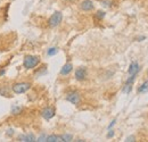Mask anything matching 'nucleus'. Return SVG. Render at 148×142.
<instances>
[{"label": "nucleus", "instance_id": "obj_21", "mask_svg": "<svg viewBox=\"0 0 148 142\" xmlns=\"http://www.w3.org/2000/svg\"><path fill=\"white\" fill-rule=\"evenodd\" d=\"M127 142H131V141H136V138L134 137H129V138H127Z\"/></svg>", "mask_w": 148, "mask_h": 142}, {"label": "nucleus", "instance_id": "obj_13", "mask_svg": "<svg viewBox=\"0 0 148 142\" xmlns=\"http://www.w3.org/2000/svg\"><path fill=\"white\" fill-rule=\"evenodd\" d=\"M60 139H62V141H72V135L71 134H64V135H62L60 137Z\"/></svg>", "mask_w": 148, "mask_h": 142}, {"label": "nucleus", "instance_id": "obj_8", "mask_svg": "<svg viewBox=\"0 0 148 142\" xmlns=\"http://www.w3.org/2000/svg\"><path fill=\"white\" fill-rule=\"evenodd\" d=\"M139 70H140V67H139L138 63L133 61V63H131V65H130L129 70H128V73H129L130 75H137Z\"/></svg>", "mask_w": 148, "mask_h": 142}, {"label": "nucleus", "instance_id": "obj_1", "mask_svg": "<svg viewBox=\"0 0 148 142\" xmlns=\"http://www.w3.org/2000/svg\"><path fill=\"white\" fill-rule=\"evenodd\" d=\"M39 63H40V59L38 56H26L24 58V67L27 70L34 68L39 65Z\"/></svg>", "mask_w": 148, "mask_h": 142}, {"label": "nucleus", "instance_id": "obj_4", "mask_svg": "<svg viewBox=\"0 0 148 142\" xmlns=\"http://www.w3.org/2000/svg\"><path fill=\"white\" fill-rule=\"evenodd\" d=\"M66 100L70 101L73 105H79L80 101H81V96H80V93L77 91H72V92H69L67 93Z\"/></svg>", "mask_w": 148, "mask_h": 142}, {"label": "nucleus", "instance_id": "obj_7", "mask_svg": "<svg viewBox=\"0 0 148 142\" xmlns=\"http://www.w3.org/2000/svg\"><path fill=\"white\" fill-rule=\"evenodd\" d=\"M93 7H95V6H93L92 1H90V0H84V1L81 2V9L84 10V12H90V10H92Z\"/></svg>", "mask_w": 148, "mask_h": 142}, {"label": "nucleus", "instance_id": "obj_19", "mask_svg": "<svg viewBox=\"0 0 148 142\" xmlns=\"http://www.w3.org/2000/svg\"><path fill=\"white\" fill-rule=\"evenodd\" d=\"M103 5L110 7V6H111V1H108V0H103Z\"/></svg>", "mask_w": 148, "mask_h": 142}, {"label": "nucleus", "instance_id": "obj_15", "mask_svg": "<svg viewBox=\"0 0 148 142\" xmlns=\"http://www.w3.org/2000/svg\"><path fill=\"white\" fill-rule=\"evenodd\" d=\"M21 111H22V108L18 107V106H15V107H13V108H12V113H13V114H15V115L19 114Z\"/></svg>", "mask_w": 148, "mask_h": 142}, {"label": "nucleus", "instance_id": "obj_18", "mask_svg": "<svg viewBox=\"0 0 148 142\" xmlns=\"http://www.w3.org/2000/svg\"><path fill=\"white\" fill-rule=\"evenodd\" d=\"M113 137H114V131L110 128V132L107 133V138H113Z\"/></svg>", "mask_w": 148, "mask_h": 142}, {"label": "nucleus", "instance_id": "obj_10", "mask_svg": "<svg viewBox=\"0 0 148 142\" xmlns=\"http://www.w3.org/2000/svg\"><path fill=\"white\" fill-rule=\"evenodd\" d=\"M18 141H24V142H33L37 141L33 134H27V135H21L18 138Z\"/></svg>", "mask_w": 148, "mask_h": 142}, {"label": "nucleus", "instance_id": "obj_2", "mask_svg": "<svg viewBox=\"0 0 148 142\" xmlns=\"http://www.w3.org/2000/svg\"><path fill=\"white\" fill-rule=\"evenodd\" d=\"M62 19H63V14L60 12H56V13H54L50 16L49 20H48V24H49L50 27H55L57 25H59V23L62 22Z\"/></svg>", "mask_w": 148, "mask_h": 142}, {"label": "nucleus", "instance_id": "obj_22", "mask_svg": "<svg viewBox=\"0 0 148 142\" xmlns=\"http://www.w3.org/2000/svg\"><path fill=\"white\" fill-rule=\"evenodd\" d=\"M115 123H116V119H113V121L111 122V124L108 125V130H110V128H112V127L115 125Z\"/></svg>", "mask_w": 148, "mask_h": 142}, {"label": "nucleus", "instance_id": "obj_26", "mask_svg": "<svg viewBox=\"0 0 148 142\" xmlns=\"http://www.w3.org/2000/svg\"><path fill=\"white\" fill-rule=\"evenodd\" d=\"M67 1H70V0H67Z\"/></svg>", "mask_w": 148, "mask_h": 142}, {"label": "nucleus", "instance_id": "obj_25", "mask_svg": "<svg viewBox=\"0 0 148 142\" xmlns=\"http://www.w3.org/2000/svg\"><path fill=\"white\" fill-rule=\"evenodd\" d=\"M3 74H5V70H2V71H0V76H1V75H3Z\"/></svg>", "mask_w": 148, "mask_h": 142}, {"label": "nucleus", "instance_id": "obj_12", "mask_svg": "<svg viewBox=\"0 0 148 142\" xmlns=\"http://www.w3.org/2000/svg\"><path fill=\"white\" fill-rule=\"evenodd\" d=\"M46 141L47 142H57V141H62V139H60V137H58V135H49V137H47Z\"/></svg>", "mask_w": 148, "mask_h": 142}, {"label": "nucleus", "instance_id": "obj_16", "mask_svg": "<svg viewBox=\"0 0 148 142\" xmlns=\"http://www.w3.org/2000/svg\"><path fill=\"white\" fill-rule=\"evenodd\" d=\"M57 53H58V49H57V48H50L47 53H48V56H54V55H56Z\"/></svg>", "mask_w": 148, "mask_h": 142}, {"label": "nucleus", "instance_id": "obj_17", "mask_svg": "<svg viewBox=\"0 0 148 142\" xmlns=\"http://www.w3.org/2000/svg\"><path fill=\"white\" fill-rule=\"evenodd\" d=\"M131 89H132V85H131V84H125V85H124V88H123V90H122V91H123L124 93H130V91H131Z\"/></svg>", "mask_w": 148, "mask_h": 142}, {"label": "nucleus", "instance_id": "obj_23", "mask_svg": "<svg viewBox=\"0 0 148 142\" xmlns=\"http://www.w3.org/2000/svg\"><path fill=\"white\" fill-rule=\"evenodd\" d=\"M13 133H14V131H13V130H8V132H7V134H8V135H12Z\"/></svg>", "mask_w": 148, "mask_h": 142}, {"label": "nucleus", "instance_id": "obj_14", "mask_svg": "<svg viewBox=\"0 0 148 142\" xmlns=\"http://www.w3.org/2000/svg\"><path fill=\"white\" fill-rule=\"evenodd\" d=\"M104 17H105V12L99 10V12L96 13V18H97V19H103Z\"/></svg>", "mask_w": 148, "mask_h": 142}, {"label": "nucleus", "instance_id": "obj_9", "mask_svg": "<svg viewBox=\"0 0 148 142\" xmlns=\"http://www.w3.org/2000/svg\"><path fill=\"white\" fill-rule=\"evenodd\" d=\"M72 70H73L72 64L67 63V64H65V65L62 67V70H60V74H62V75H69V74L72 72Z\"/></svg>", "mask_w": 148, "mask_h": 142}, {"label": "nucleus", "instance_id": "obj_11", "mask_svg": "<svg viewBox=\"0 0 148 142\" xmlns=\"http://www.w3.org/2000/svg\"><path fill=\"white\" fill-rule=\"evenodd\" d=\"M138 92L139 93H146V92H148V81H146L145 83H143L140 85V88L138 89Z\"/></svg>", "mask_w": 148, "mask_h": 142}, {"label": "nucleus", "instance_id": "obj_24", "mask_svg": "<svg viewBox=\"0 0 148 142\" xmlns=\"http://www.w3.org/2000/svg\"><path fill=\"white\" fill-rule=\"evenodd\" d=\"M144 39H146V38H145V36H140V38H139V41H143Z\"/></svg>", "mask_w": 148, "mask_h": 142}, {"label": "nucleus", "instance_id": "obj_6", "mask_svg": "<svg viewBox=\"0 0 148 142\" xmlns=\"http://www.w3.org/2000/svg\"><path fill=\"white\" fill-rule=\"evenodd\" d=\"M87 77V68L86 67H80L75 72V79L77 81H83Z\"/></svg>", "mask_w": 148, "mask_h": 142}, {"label": "nucleus", "instance_id": "obj_3", "mask_svg": "<svg viewBox=\"0 0 148 142\" xmlns=\"http://www.w3.org/2000/svg\"><path fill=\"white\" fill-rule=\"evenodd\" d=\"M31 88V84L27 83V82H21V83H16L13 85V91L15 93H24L26 92L27 90H30Z\"/></svg>", "mask_w": 148, "mask_h": 142}, {"label": "nucleus", "instance_id": "obj_5", "mask_svg": "<svg viewBox=\"0 0 148 142\" xmlns=\"http://www.w3.org/2000/svg\"><path fill=\"white\" fill-rule=\"evenodd\" d=\"M55 114H56V110H55V108H53V107H47V108H45V109L41 111L42 117H43L45 119H47V121L51 119V118L55 116Z\"/></svg>", "mask_w": 148, "mask_h": 142}, {"label": "nucleus", "instance_id": "obj_20", "mask_svg": "<svg viewBox=\"0 0 148 142\" xmlns=\"http://www.w3.org/2000/svg\"><path fill=\"white\" fill-rule=\"evenodd\" d=\"M46 139H47V135H45V134H43V135H41V137L38 139L37 141H46Z\"/></svg>", "mask_w": 148, "mask_h": 142}]
</instances>
